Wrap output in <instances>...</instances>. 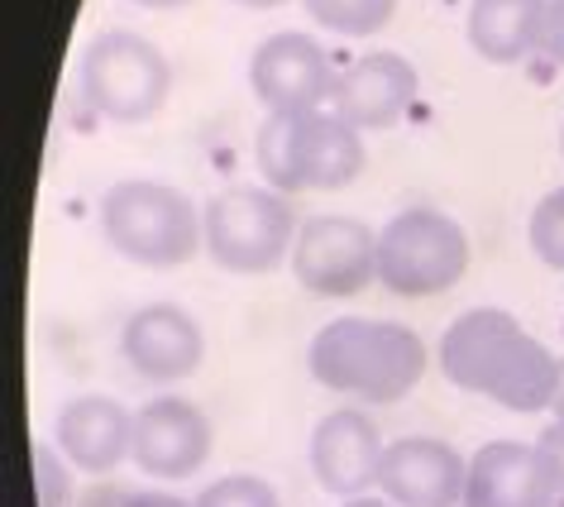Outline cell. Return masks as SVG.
Returning a JSON list of instances; mask_svg holds the SVG:
<instances>
[{
  "instance_id": "obj_13",
  "label": "cell",
  "mask_w": 564,
  "mask_h": 507,
  "mask_svg": "<svg viewBox=\"0 0 564 507\" xmlns=\"http://www.w3.org/2000/svg\"><path fill=\"white\" fill-rule=\"evenodd\" d=\"M383 450H388L383 435H378L373 417L364 412V407H335L312 431L316 484L335 493V498H364L369 488H378Z\"/></svg>"
},
{
  "instance_id": "obj_22",
  "label": "cell",
  "mask_w": 564,
  "mask_h": 507,
  "mask_svg": "<svg viewBox=\"0 0 564 507\" xmlns=\"http://www.w3.org/2000/svg\"><path fill=\"white\" fill-rule=\"evenodd\" d=\"M82 507H196L177 493H163V488H120V484H96L91 498Z\"/></svg>"
},
{
  "instance_id": "obj_16",
  "label": "cell",
  "mask_w": 564,
  "mask_h": 507,
  "mask_svg": "<svg viewBox=\"0 0 564 507\" xmlns=\"http://www.w3.org/2000/svg\"><path fill=\"white\" fill-rule=\"evenodd\" d=\"M53 445L82 474H110L134 455V412L106 392H82L53 421Z\"/></svg>"
},
{
  "instance_id": "obj_19",
  "label": "cell",
  "mask_w": 564,
  "mask_h": 507,
  "mask_svg": "<svg viewBox=\"0 0 564 507\" xmlns=\"http://www.w3.org/2000/svg\"><path fill=\"white\" fill-rule=\"evenodd\" d=\"M527 239H531V254L545 263V269L564 273V187L545 192L541 202H535Z\"/></svg>"
},
{
  "instance_id": "obj_29",
  "label": "cell",
  "mask_w": 564,
  "mask_h": 507,
  "mask_svg": "<svg viewBox=\"0 0 564 507\" xmlns=\"http://www.w3.org/2000/svg\"><path fill=\"white\" fill-rule=\"evenodd\" d=\"M560 153H564V130H560Z\"/></svg>"
},
{
  "instance_id": "obj_26",
  "label": "cell",
  "mask_w": 564,
  "mask_h": 507,
  "mask_svg": "<svg viewBox=\"0 0 564 507\" xmlns=\"http://www.w3.org/2000/svg\"><path fill=\"white\" fill-rule=\"evenodd\" d=\"M550 412H555V421H564V359H560V384H555V398H550Z\"/></svg>"
},
{
  "instance_id": "obj_5",
  "label": "cell",
  "mask_w": 564,
  "mask_h": 507,
  "mask_svg": "<svg viewBox=\"0 0 564 507\" xmlns=\"http://www.w3.org/2000/svg\"><path fill=\"white\" fill-rule=\"evenodd\" d=\"M202 230L210 263H220L225 273L253 278V273H273L292 259L302 225L297 211H292V196L239 182V187H225L202 206Z\"/></svg>"
},
{
  "instance_id": "obj_15",
  "label": "cell",
  "mask_w": 564,
  "mask_h": 507,
  "mask_svg": "<svg viewBox=\"0 0 564 507\" xmlns=\"http://www.w3.org/2000/svg\"><path fill=\"white\" fill-rule=\"evenodd\" d=\"M421 77L402 53H364L340 73L335 87V116L355 130H392L406 110L416 106Z\"/></svg>"
},
{
  "instance_id": "obj_23",
  "label": "cell",
  "mask_w": 564,
  "mask_h": 507,
  "mask_svg": "<svg viewBox=\"0 0 564 507\" xmlns=\"http://www.w3.org/2000/svg\"><path fill=\"white\" fill-rule=\"evenodd\" d=\"M541 58L564 67V0H545L541 6Z\"/></svg>"
},
{
  "instance_id": "obj_21",
  "label": "cell",
  "mask_w": 564,
  "mask_h": 507,
  "mask_svg": "<svg viewBox=\"0 0 564 507\" xmlns=\"http://www.w3.org/2000/svg\"><path fill=\"white\" fill-rule=\"evenodd\" d=\"M67 455L48 441H34V488L39 507H73V474H67Z\"/></svg>"
},
{
  "instance_id": "obj_11",
  "label": "cell",
  "mask_w": 564,
  "mask_h": 507,
  "mask_svg": "<svg viewBox=\"0 0 564 507\" xmlns=\"http://www.w3.org/2000/svg\"><path fill=\"white\" fill-rule=\"evenodd\" d=\"M560 478L541 445L488 441L474 450L459 507H560Z\"/></svg>"
},
{
  "instance_id": "obj_12",
  "label": "cell",
  "mask_w": 564,
  "mask_h": 507,
  "mask_svg": "<svg viewBox=\"0 0 564 507\" xmlns=\"http://www.w3.org/2000/svg\"><path fill=\"white\" fill-rule=\"evenodd\" d=\"M464 478L469 460L449 441L435 435H402L383 450V470L378 488L398 507H459L464 503Z\"/></svg>"
},
{
  "instance_id": "obj_25",
  "label": "cell",
  "mask_w": 564,
  "mask_h": 507,
  "mask_svg": "<svg viewBox=\"0 0 564 507\" xmlns=\"http://www.w3.org/2000/svg\"><path fill=\"white\" fill-rule=\"evenodd\" d=\"M130 6H139V10H182V6H192V0H130Z\"/></svg>"
},
{
  "instance_id": "obj_27",
  "label": "cell",
  "mask_w": 564,
  "mask_h": 507,
  "mask_svg": "<svg viewBox=\"0 0 564 507\" xmlns=\"http://www.w3.org/2000/svg\"><path fill=\"white\" fill-rule=\"evenodd\" d=\"M345 507H398V503H388V498H369V493H364V498H345Z\"/></svg>"
},
{
  "instance_id": "obj_6",
  "label": "cell",
  "mask_w": 564,
  "mask_h": 507,
  "mask_svg": "<svg viewBox=\"0 0 564 507\" xmlns=\"http://www.w3.org/2000/svg\"><path fill=\"white\" fill-rule=\"evenodd\" d=\"M82 96L96 116L120 125H144L173 96V63L144 34L110 30L82 53Z\"/></svg>"
},
{
  "instance_id": "obj_20",
  "label": "cell",
  "mask_w": 564,
  "mask_h": 507,
  "mask_svg": "<svg viewBox=\"0 0 564 507\" xmlns=\"http://www.w3.org/2000/svg\"><path fill=\"white\" fill-rule=\"evenodd\" d=\"M196 507H282L278 488L259 474H225L216 484L202 488Z\"/></svg>"
},
{
  "instance_id": "obj_2",
  "label": "cell",
  "mask_w": 564,
  "mask_h": 507,
  "mask_svg": "<svg viewBox=\"0 0 564 507\" xmlns=\"http://www.w3.org/2000/svg\"><path fill=\"white\" fill-rule=\"evenodd\" d=\"M306 364H312V378L321 388L383 407L402 402L426 378V341L402 321L340 316L316 331Z\"/></svg>"
},
{
  "instance_id": "obj_9",
  "label": "cell",
  "mask_w": 564,
  "mask_h": 507,
  "mask_svg": "<svg viewBox=\"0 0 564 507\" xmlns=\"http://www.w3.org/2000/svg\"><path fill=\"white\" fill-rule=\"evenodd\" d=\"M249 87L268 106V116H302L335 101L340 73L330 67V53L312 34H273L253 48Z\"/></svg>"
},
{
  "instance_id": "obj_1",
  "label": "cell",
  "mask_w": 564,
  "mask_h": 507,
  "mask_svg": "<svg viewBox=\"0 0 564 507\" xmlns=\"http://www.w3.org/2000/svg\"><path fill=\"white\" fill-rule=\"evenodd\" d=\"M435 355L449 384L484 392L507 412H541L560 384V359L535 335L521 331V321L502 306H474L455 316Z\"/></svg>"
},
{
  "instance_id": "obj_8",
  "label": "cell",
  "mask_w": 564,
  "mask_h": 507,
  "mask_svg": "<svg viewBox=\"0 0 564 507\" xmlns=\"http://www.w3.org/2000/svg\"><path fill=\"white\" fill-rule=\"evenodd\" d=\"M292 278L312 298H359L378 283V230L355 216L302 220L292 245Z\"/></svg>"
},
{
  "instance_id": "obj_10",
  "label": "cell",
  "mask_w": 564,
  "mask_h": 507,
  "mask_svg": "<svg viewBox=\"0 0 564 507\" xmlns=\"http://www.w3.org/2000/svg\"><path fill=\"white\" fill-rule=\"evenodd\" d=\"M210 417L187 398H153L134 412V464L159 484H182L210 460Z\"/></svg>"
},
{
  "instance_id": "obj_7",
  "label": "cell",
  "mask_w": 564,
  "mask_h": 507,
  "mask_svg": "<svg viewBox=\"0 0 564 507\" xmlns=\"http://www.w3.org/2000/svg\"><path fill=\"white\" fill-rule=\"evenodd\" d=\"M464 269H469V235L445 211L412 206L378 230V283L398 298L449 292Z\"/></svg>"
},
{
  "instance_id": "obj_24",
  "label": "cell",
  "mask_w": 564,
  "mask_h": 507,
  "mask_svg": "<svg viewBox=\"0 0 564 507\" xmlns=\"http://www.w3.org/2000/svg\"><path fill=\"white\" fill-rule=\"evenodd\" d=\"M535 445H541V455L550 460V470H555V478H560V493H564V421H550Z\"/></svg>"
},
{
  "instance_id": "obj_28",
  "label": "cell",
  "mask_w": 564,
  "mask_h": 507,
  "mask_svg": "<svg viewBox=\"0 0 564 507\" xmlns=\"http://www.w3.org/2000/svg\"><path fill=\"white\" fill-rule=\"evenodd\" d=\"M235 6H249V10H278V6H288V0H235Z\"/></svg>"
},
{
  "instance_id": "obj_4",
  "label": "cell",
  "mask_w": 564,
  "mask_h": 507,
  "mask_svg": "<svg viewBox=\"0 0 564 507\" xmlns=\"http://www.w3.org/2000/svg\"><path fill=\"white\" fill-rule=\"evenodd\" d=\"M101 235L139 269H182L206 249L202 206L182 187L153 177H120L101 196Z\"/></svg>"
},
{
  "instance_id": "obj_3",
  "label": "cell",
  "mask_w": 564,
  "mask_h": 507,
  "mask_svg": "<svg viewBox=\"0 0 564 507\" xmlns=\"http://www.w3.org/2000/svg\"><path fill=\"white\" fill-rule=\"evenodd\" d=\"M364 130L335 110H302V116H268L253 139L259 177L282 196L297 192H345L364 173L369 149Z\"/></svg>"
},
{
  "instance_id": "obj_18",
  "label": "cell",
  "mask_w": 564,
  "mask_h": 507,
  "mask_svg": "<svg viewBox=\"0 0 564 507\" xmlns=\"http://www.w3.org/2000/svg\"><path fill=\"white\" fill-rule=\"evenodd\" d=\"M302 6L316 24H326L340 39H369L388 30L398 15V0H302Z\"/></svg>"
},
{
  "instance_id": "obj_14",
  "label": "cell",
  "mask_w": 564,
  "mask_h": 507,
  "mask_svg": "<svg viewBox=\"0 0 564 507\" xmlns=\"http://www.w3.org/2000/svg\"><path fill=\"white\" fill-rule=\"evenodd\" d=\"M120 349L139 378H149V384H177V378H192L202 369L206 335L192 312H182L173 302H149L124 321Z\"/></svg>"
},
{
  "instance_id": "obj_17",
  "label": "cell",
  "mask_w": 564,
  "mask_h": 507,
  "mask_svg": "<svg viewBox=\"0 0 564 507\" xmlns=\"http://www.w3.org/2000/svg\"><path fill=\"white\" fill-rule=\"evenodd\" d=\"M541 6L545 0H469V48L492 67H512L541 48Z\"/></svg>"
}]
</instances>
